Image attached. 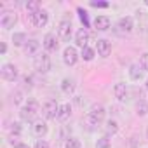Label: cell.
Here are the masks:
<instances>
[{"mask_svg":"<svg viewBox=\"0 0 148 148\" xmlns=\"http://www.w3.org/2000/svg\"><path fill=\"white\" fill-rule=\"evenodd\" d=\"M105 108L101 106V105H92V108H91V112L86 115V124L87 125H99L101 122H103V119H105Z\"/></svg>","mask_w":148,"mask_h":148,"instance_id":"cell-1","label":"cell"},{"mask_svg":"<svg viewBox=\"0 0 148 148\" xmlns=\"http://www.w3.org/2000/svg\"><path fill=\"white\" fill-rule=\"evenodd\" d=\"M44 47H45V51H49V52H52V51L58 49V38L54 37V33H47V35H45V38H44Z\"/></svg>","mask_w":148,"mask_h":148,"instance_id":"cell-12","label":"cell"},{"mask_svg":"<svg viewBox=\"0 0 148 148\" xmlns=\"http://www.w3.org/2000/svg\"><path fill=\"white\" fill-rule=\"evenodd\" d=\"M12 99H14V103H16V105H19V103L23 101V94H21L19 91H16V92L12 94Z\"/></svg>","mask_w":148,"mask_h":148,"instance_id":"cell-29","label":"cell"},{"mask_svg":"<svg viewBox=\"0 0 148 148\" xmlns=\"http://www.w3.org/2000/svg\"><path fill=\"white\" fill-rule=\"evenodd\" d=\"M61 89H63V92L71 94V92H73V89H75V86H73V82H71L70 79H64V80L61 82Z\"/></svg>","mask_w":148,"mask_h":148,"instance_id":"cell-20","label":"cell"},{"mask_svg":"<svg viewBox=\"0 0 148 148\" xmlns=\"http://www.w3.org/2000/svg\"><path fill=\"white\" fill-rule=\"evenodd\" d=\"M136 112H138V115H145L146 112H148V106H146V103L141 99V101H138V105H136Z\"/></svg>","mask_w":148,"mask_h":148,"instance_id":"cell-26","label":"cell"},{"mask_svg":"<svg viewBox=\"0 0 148 148\" xmlns=\"http://www.w3.org/2000/svg\"><path fill=\"white\" fill-rule=\"evenodd\" d=\"M0 73H2V79L7 80V82H14L18 79V68L14 64H11V63L4 64L2 70H0Z\"/></svg>","mask_w":148,"mask_h":148,"instance_id":"cell-5","label":"cell"},{"mask_svg":"<svg viewBox=\"0 0 148 148\" xmlns=\"http://www.w3.org/2000/svg\"><path fill=\"white\" fill-rule=\"evenodd\" d=\"M113 92H115V98H117L119 101H124V99L127 98V87H125V84H122V82L115 84Z\"/></svg>","mask_w":148,"mask_h":148,"instance_id":"cell-15","label":"cell"},{"mask_svg":"<svg viewBox=\"0 0 148 148\" xmlns=\"http://www.w3.org/2000/svg\"><path fill=\"white\" fill-rule=\"evenodd\" d=\"M12 42H14V45H25L26 44V35L25 33H14Z\"/></svg>","mask_w":148,"mask_h":148,"instance_id":"cell-22","label":"cell"},{"mask_svg":"<svg viewBox=\"0 0 148 148\" xmlns=\"http://www.w3.org/2000/svg\"><path fill=\"white\" fill-rule=\"evenodd\" d=\"M25 84H26L28 87H32V77H25Z\"/></svg>","mask_w":148,"mask_h":148,"instance_id":"cell-33","label":"cell"},{"mask_svg":"<svg viewBox=\"0 0 148 148\" xmlns=\"http://www.w3.org/2000/svg\"><path fill=\"white\" fill-rule=\"evenodd\" d=\"M80 146L82 145H80V141L77 138H68L66 143H64V148H80Z\"/></svg>","mask_w":148,"mask_h":148,"instance_id":"cell-23","label":"cell"},{"mask_svg":"<svg viewBox=\"0 0 148 148\" xmlns=\"http://www.w3.org/2000/svg\"><path fill=\"white\" fill-rule=\"evenodd\" d=\"M33 134L38 136V138H42L44 134H47V125H45V122H42V120L33 122Z\"/></svg>","mask_w":148,"mask_h":148,"instance_id":"cell-17","label":"cell"},{"mask_svg":"<svg viewBox=\"0 0 148 148\" xmlns=\"http://www.w3.org/2000/svg\"><path fill=\"white\" fill-rule=\"evenodd\" d=\"M146 136H148V131H146Z\"/></svg>","mask_w":148,"mask_h":148,"instance_id":"cell-38","label":"cell"},{"mask_svg":"<svg viewBox=\"0 0 148 148\" xmlns=\"http://www.w3.org/2000/svg\"><path fill=\"white\" fill-rule=\"evenodd\" d=\"M35 148H49V145H47V141H44V139H38V141L35 143Z\"/></svg>","mask_w":148,"mask_h":148,"instance_id":"cell-30","label":"cell"},{"mask_svg":"<svg viewBox=\"0 0 148 148\" xmlns=\"http://www.w3.org/2000/svg\"><path fill=\"white\" fill-rule=\"evenodd\" d=\"M33 64H35V70H37V71H40V73H47V71L51 70V58H49V54L42 52V54L35 56Z\"/></svg>","mask_w":148,"mask_h":148,"instance_id":"cell-3","label":"cell"},{"mask_svg":"<svg viewBox=\"0 0 148 148\" xmlns=\"http://www.w3.org/2000/svg\"><path fill=\"white\" fill-rule=\"evenodd\" d=\"M80 56H82V58H84L86 61H91V59L94 58V51H92L91 47H84V49H82V54H80Z\"/></svg>","mask_w":148,"mask_h":148,"instance_id":"cell-24","label":"cell"},{"mask_svg":"<svg viewBox=\"0 0 148 148\" xmlns=\"http://www.w3.org/2000/svg\"><path fill=\"white\" fill-rule=\"evenodd\" d=\"M96 49H98V54H99L101 58H106V56H110V52H112V44H110L108 40H105V38H99V40L96 42Z\"/></svg>","mask_w":148,"mask_h":148,"instance_id":"cell-8","label":"cell"},{"mask_svg":"<svg viewBox=\"0 0 148 148\" xmlns=\"http://www.w3.org/2000/svg\"><path fill=\"white\" fill-rule=\"evenodd\" d=\"M75 42H77V45H80L82 49L87 47V42H89V32H87L86 28H80V30L77 32V35H75Z\"/></svg>","mask_w":148,"mask_h":148,"instance_id":"cell-10","label":"cell"},{"mask_svg":"<svg viewBox=\"0 0 148 148\" xmlns=\"http://www.w3.org/2000/svg\"><path fill=\"white\" fill-rule=\"evenodd\" d=\"M21 119L25 122H37V115H38V105L37 101H28V105H25L19 112Z\"/></svg>","mask_w":148,"mask_h":148,"instance_id":"cell-2","label":"cell"},{"mask_svg":"<svg viewBox=\"0 0 148 148\" xmlns=\"http://www.w3.org/2000/svg\"><path fill=\"white\" fill-rule=\"evenodd\" d=\"M146 89H148V80H146Z\"/></svg>","mask_w":148,"mask_h":148,"instance_id":"cell-36","label":"cell"},{"mask_svg":"<svg viewBox=\"0 0 148 148\" xmlns=\"http://www.w3.org/2000/svg\"><path fill=\"white\" fill-rule=\"evenodd\" d=\"M146 5H148V0H146Z\"/></svg>","mask_w":148,"mask_h":148,"instance_id":"cell-37","label":"cell"},{"mask_svg":"<svg viewBox=\"0 0 148 148\" xmlns=\"http://www.w3.org/2000/svg\"><path fill=\"white\" fill-rule=\"evenodd\" d=\"M110 146H112V139H110L108 134L103 136V138H99L98 143H96V148H110Z\"/></svg>","mask_w":148,"mask_h":148,"instance_id":"cell-21","label":"cell"},{"mask_svg":"<svg viewBox=\"0 0 148 148\" xmlns=\"http://www.w3.org/2000/svg\"><path fill=\"white\" fill-rule=\"evenodd\" d=\"M92 7H108V2H91Z\"/></svg>","mask_w":148,"mask_h":148,"instance_id":"cell-32","label":"cell"},{"mask_svg":"<svg viewBox=\"0 0 148 148\" xmlns=\"http://www.w3.org/2000/svg\"><path fill=\"white\" fill-rule=\"evenodd\" d=\"M70 113H71V106H70L68 103H64V105H59V112H58V120H61V122L68 120V119H70Z\"/></svg>","mask_w":148,"mask_h":148,"instance_id":"cell-16","label":"cell"},{"mask_svg":"<svg viewBox=\"0 0 148 148\" xmlns=\"http://www.w3.org/2000/svg\"><path fill=\"white\" fill-rule=\"evenodd\" d=\"M5 51H7V45H5V44H2V47H0V52L5 54Z\"/></svg>","mask_w":148,"mask_h":148,"instance_id":"cell-34","label":"cell"},{"mask_svg":"<svg viewBox=\"0 0 148 148\" xmlns=\"http://www.w3.org/2000/svg\"><path fill=\"white\" fill-rule=\"evenodd\" d=\"M38 7H40V4L37 2V0H32V2H28V4H26V9L30 11V14H33V12H37V11H40Z\"/></svg>","mask_w":148,"mask_h":148,"instance_id":"cell-27","label":"cell"},{"mask_svg":"<svg viewBox=\"0 0 148 148\" xmlns=\"http://www.w3.org/2000/svg\"><path fill=\"white\" fill-rule=\"evenodd\" d=\"M79 12H80V19L84 21V25L87 26V12L86 11H82V9H79Z\"/></svg>","mask_w":148,"mask_h":148,"instance_id":"cell-31","label":"cell"},{"mask_svg":"<svg viewBox=\"0 0 148 148\" xmlns=\"http://www.w3.org/2000/svg\"><path fill=\"white\" fill-rule=\"evenodd\" d=\"M119 131V124L115 122V120H108V124H106V132L108 134H115Z\"/></svg>","mask_w":148,"mask_h":148,"instance_id":"cell-25","label":"cell"},{"mask_svg":"<svg viewBox=\"0 0 148 148\" xmlns=\"http://www.w3.org/2000/svg\"><path fill=\"white\" fill-rule=\"evenodd\" d=\"M40 49V44L35 40V38H30V40H26V44L23 45V51H25V54H28V56H32V54H37V51Z\"/></svg>","mask_w":148,"mask_h":148,"instance_id":"cell-13","label":"cell"},{"mask_svg":"<svg viewBox=\"0 0 148 148\" xmlns=\"http://www.w3.org/2000/svg\"><path fill=\"white\" fill-rule=\"evenodd\" d=\"M63 59H64V63H66L68 66L75 64V63H77V59H79V54H77L75 47H66V49H64V52H63Z\"/></svg>","mask_w":148,"mask_h":148,"instance_id":"cell-9","label":"cell"},{"mask_svg":"<svg viewBox=\"0 0 148 148\" xmlns=\"http://www.w3.org/2000/svg\"><path fill=\"white\" fill-rule=\"evenodd\" d=\"M139 66H141L145 71H148V52H145V54L141 56V59H139Z\"/></svg>","mask_w":148,"mask_h":148,"instance_id":"cell-28","label":"cell"},{"mask_svg":"<svg viewBox=\"0 0 148 148\" xmlns=\"http://www.w3.org/2000/svg\"><path fill=\"white\" fill-rule=\"evenodd\" d=\"M58 35H59V38L61 40H70V37H71V21L70 19H63L61 23H59V26H58Z\"/></svg>","mask_w":148,"mask_h":148,"instance_id":"cell-7","label":"cell"},{"mask_svg":"<svg viewBox=\"0 0 148 148\" xmlns=\"http://www.w3.org/2000/svg\"><path fill=\"white\" fill-rule=\"evenodd\" d=\"M16 148H30V146L25 145V143H19V145H16Z\"/></svg>","mask_w":148,"mask_h":148,"instance_id":"cell-35","label":"cell"},{"mask_svg":"<svg viewBox=\"0 0 148 148\" xmlns=\"http://www.w3.org/2000/svg\"><path fill=\"white\" fill-rule=\"evenodd\" d=\"M110 25H112V21H110L108 16H98V18L94 19V26H96V30H99V32L108 30Z\"/></svg>","mask_w":148,"mask_h":148,"instance_id":"cell-11","label":"cell"},{"mask_svg":"<svg viewBox=\"0 0 148 148\" xmlns=\"http://www.w3.org/2000/svg\"><path fill=\"white\" fill-rule=\"evenodd\" d=\"M28 19H30V23L32 25H35V26H45L47 25V19H49V14L45 12V11H37V12H33V14H30L28 16Z\"/></svg>","mask_w":148,"mask_h":148,"instance_id":"cell-6","label":"cell"},{"mask_svg":"<svg viewBox=\"0 0 148 148\" xmlns=\"http://www.w3.org/2000/svg\"><path fill=\"white\" fill-rule=\"evenodd\" d=\"M58 112H59V105L56 103V99H47L42 106V113L45 119L52 120V119H58Z\"/></svg>","mask_w":148,"mask_h":148,"instance_id":"cell-4","label":"cell"},{"mask_svg":"<svg viewBox=\"0 0 148 148\" xmlns=\"http://www.w3.org/2000/svg\"><path fill=\"white\" fill-rule=\"evenodd\" d=\"M119 28H120L122 32H131V30H132V18H129V16L122 18V19L119 21Z\"/></svg>","mask_w":148,"mask_h":148,"instance_id":"cell-18","label":"cell"},{"mask_svg":"<svg viewBox=\"0 0 148 148\" xmlns=\"http://www.w3.org/2000/svg\"><path fill=\"white\" fill-rule=\"evenodd\" d=\"M143 68L139 66V64H132L131 66V70H129V75H131V79L132 80H139L141 77H143V71H141Z\"/></svg>","mask_w":148,"mask_h":148,"instance_id":"cell-19","label":"cell"},{"mask_svg":"<svg viewBox=\"0 0 148 148\" xmlns=\"http://www.w3.org/2000/svg\"><path fill=\"white\" fill-rule=\"evenodd\" d=\"M0 23H2V28H5V30L12 28L14 23H16V14L14 12H5L2 16V19H0Z\"/></svg>","mask_w":148,"mask_h":148,"instance_id":"cell-14","label":"cell"}]
</instances>
